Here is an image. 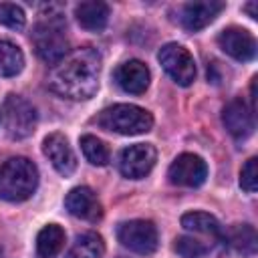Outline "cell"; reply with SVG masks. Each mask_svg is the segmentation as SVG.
I'll use <instances>...</instances> for the list:
<instances>
[{
    "label": "cell",
    "instance_id": "obj_1",
    "mask_svg": "<svg viewBox=\"0 0 258 258\" xmlns=\"http://www.w3.org/2000/svg\"><path fill=\"white\" fill-rule=\"evenodd\" d=\"M101 75V54L91 48H75L69 50L56 64L48 71V89L64 99L85 101L97 93Z\"/></svg>",
    "mask_w": 258,
    "mask_h": 258
},
{
    "label": "cell",
    "instance_id": "obj_2",
    "mask_svg": "<svg viewBox=\"0 0 258 258\" xmlns=\"http://www.w3.org/2000/svg\"><path fill=\"white\" fill-rule=\"evenodd\" d=\"M38 185V169L26 157H10L0 167V198L6 202L28 200Z\"/></svg>",
    "mask_w": 258,
    "mask_h": 258
},
{
    "label": "cell",
    "instance_id": "obj_3",
    "mask_svg": "<svg viewBox=\"0 0 258 258\" xmlns=\"http://www.w3.org/2000/svg\"><path fill=\"white\" fill-rule=\"evenodd\" d=\"M67 24L62 20V14L48 12L32 32V44L36 54L48 62L56 64L62 56L69 54V38H67Z\"/></svg>",
    "mask_w": 258,
    "mask_h": 258
},
{
    "label": "cell",
    "instance_id": "obj_4",
    "mask_svg": "<svg viewBox=\"0 0 258 258\" xmlns=\"http://www.w3.org/2000/svg\"><path fill=\"white\" fill-rule=\"evenodd\" d=\"M99 127L119 133V135H141L151 131L153 127V117L149 111L137 105L129 103H119L103 109L97 117Z\"/></svg>",
    "mask_w": 258,
    "mask_h": 258
},
{
    "label": "cell",
    "instance_id": "obj_5",
    "mask_svg": "<svg viewBox=\"0 0 258 258\" xmlns=\"http://www.w3.org/2000/svg\"><path fill=\"white\" fill-rule=\"evenodd\" d=\"M159 64L163 71L181 87H187L196 79V62L189 50L177 42H167L165 46L159 48L157 52Z\"/></svg>",
    "mask_w": 258,
    "mask_h": 258
},
{
    "label": "cell",
    "instance_id": "obj_6",
    "mask_svg": "<svg viewBox=\"0 0 258 258\" xmlns=\"http://www.w3.org/2000/svg\"><path fill=\"white\" fill-rule=\"evenodd\" d=\"M4 127L12 139H24L32 135L36 127L34 107L18 95H8L4 101Z\"/></svg>",
    "mask_w": 258,
    "mask_h": 258
},
{
    "label": "cell",
    "instance_id": "obj_7",
    "mask_svg": "<svg viewBox=\"0 0 258 258\" xmlns=\"http://www.w3.org/2000/svg\"><path fill=\"white\" fill-rule=\"evenodd\" d=\"M119 242L137 254H151L157 248L159 234L153 222L149 220H129L119 224L117 228Z\"/></svg>",
    "mask_w": 258,
    "mask_h": 258
},
{
    "label": "cell",
    "instance_id": "obj_8",
    "mask_svg": "<svg viewBox=\"0 0 258 258\" xmlns=\"http://www.w3.org/2000/svg\"><path fill=\"white\" fill-rule=\"evenodd\" d=\"M157 161V151L151 143H135L121 151L119 155V171L129 179L145 177Z\"/></svg>",
    "mask_w": 258,
    "mask_h": 258
},
{
    "label": "cell",
    "instance_id": "obj_9",
    "mask_svg": "<svg viewBox=\"0 0 258 258\" xmlns=\"http://www.w3.org/2000/svg\"><path fill=\"white\" fill-rule=\"evenodd\" d=\"M167 177L173 185L181 187H198L208 177V165L206 161L196 153H181L173 159V163L167 169Z\"/></svg>",
    "mask_w": 258,
    "mask_h": 258
},
{
    "label": "cell",
    "instance_id": "obj_10",
    "mask_svg": "<svg viewBox=\"0 0 258 258\" xmlns=\"http://www.w3.org/2000/svg\"><path fill=\"white\" fill-rule=\"evenodd\" d=\"M218 44L226 54L242 62L252 60L256 54V38L246 28H240V26L224 28L218 34Z\"/></svg>",
    "mask_w": 258,
    "mask_h": 258
},
{
    "label": "cell",
    "instance_id": "obj_11",
    "mask_svg": "<svg viewBox=\"0 0 258 258\" xmlns=\"http://www.w3.org/2000/svg\"><path fill=\"white\" fill-rule=\"evenodd\" d=\"M64 208L75 218H81L87 222H97L103 216V206H101L97 194L87 185L73 187L64 198Z\"/></svg>",
    "mask_w": 258,
    "mask_h": 258
},
{
    "label": "cell",
    "instance_id": "obj_12",
    "mask_svg": "<svg viewBox=\"0 0 258 258\" xmlns=\"http://www.w3.org/2000/svg\"><path fill=\"white\" fill-rule=\"evenodd\" d=\"M42 151H44V155L48 157V161L52 163V167L60 175L69 177V175L75 173L77 157H75L73 147L69 145V139L62 133H50L42 143Z\"/></svg>",
    "mask_w": 258,
    "mask_h": 258
},
{
    "label": "cell",
    "instance_id": "obj_13",
    "mask_svg": "<svg viewBox=\"0 0 258 258\" xmlns=\"http://www.w3.org/2000/svg\"><path fill=\"white\" fill-rule=\"evenodd\" d=\"M226 8L224 2H216V0H206V2H187L179 8V24L185 30H202L206 28L222 10Z\"/></svg>",
    "mask_w": 258,
    "mask_h": 258
},
{
    "label": "cell",
    "instance_id": "obj_14",
    "mask_svg": "<svg viewBox=\"0 0 258 258\" xmlns=\"http://www.w3.org/2000/svg\"><path fill=\"white\" fill-rule=\"evenodd\" d=\"M149 69L145 62L141 60H127L123 64L117 67L115 71V81L117 85L125 91V93H131V95H141L147 91L149 87Z\"/></svg>",
    "mask_w": 258,
    "mask_h": 258
},
{
    "label": "cell",
    "instance_id": "obj_15",
    "mask_svg": "<svg viewBox=\"0 0 258 258\" xmlns=\"http://www.w3.org/2000/svg\"><path fill=\"white\" fill-rule=\"evenodd\" d=\"M222 121L226 125V129L230 131L232 137L236 139H246L250 137L252 129H254V121H252V113L246 107V103L242 99H234L224 107L222 113Z\"/></svg>",
    "mask_w": 258,
    "mask_h": 258
},
{
    "label": "cell",
    "instance_id": "obj_16",
    "mask_svg": "<svg viewBox=\"0 0 258 258\" xmlns=\"http://www.w3.org/2000/svg\"><path fill=\"white\" fill-rule=\"evenodd\" d=\"M75 16L79 20V24L85 30L91 32H99L107 26L109 20V6L105 2L99 0H89V2H81L75 8Z\"/></svg>",
    "mask_w": 258,
    "mask_h": 258
},
{
    "label": "cell",
    "instance_id": "obj_17",
    "mask_svg": "<svg viewBox=\"0 0 258 258\" xmlns=\"http://www.w3.org/2000/svg\"><path fill=\"white\" fill-rule=\"evenodd\" d=\"M222 240H226L228 246H232L236 252L244 256H254L256 254V230L250 224H234L226 234H222Z\"/></svg>",
    "mask_w": 258,
    "mask_h": 258
},
{
    "label": "cell",
    "instance_id": "obj_18",
    "mask_svg": "<svg viewBox=\"0 0 258 258\" xmlns=\"http://www.w3.org/2000/svg\"><path fill=\"white\" fill-rule=\"evenodd\" d=\"M181 226L183 230L191 232V234H204L210 236L214 240H222V226L220 222L206 214V212H187L181 216Z\"/></svg>",
    "mask_w": 258,
    "mask_h": 258
},
{
    "label": "cell",
    "instance_id": "obj_19",
    "mask_svg": "<svg viewBox=\"0 0 258 258\" xmlns=\"http://www.w3.org/2000/svg\"><path fill=\"white\" fill-rule=\"evenodd\" d=\"M64 246V230L56 224L44 226L36 236V256L54 258Z\"/></svg>",
    "mask_w": 258,
    "mask_h": 258
},
{
    "label": "cell",
    "instance_id": "obj_20",
    "mask_svg": "<svg viewBox=\"0 0 258 258\" xmlns=\"http://www.w3.org/2000/svg\"><path fill=\"white\" fill-rule=\"evenodd\" d=\"M105 254V242L99 234L87 232L77 238V242L71 246L64 258H103Z\"/></svg>",
    "mask_w": 258,
    "mask_h": 258
},
{
    "label": "cell",
    "instance_id": "obj_21",
    "mask_svg": "<svg viewBox=\"0 0 258 258\" xmlns=\"http://www.w3.org/2000/svg\"><path fill=\"white\" fill-rule=\"evenodd\" d=\"M24 67V54L22 50L10 42L0 38V75L2 77H14Z\"/></svg>",
    "mask_w": 258,
    "mask_h": 258
},
{
    "label": "cell",
    "instance_id": "obj_22",
    "mask_svg": "<svg viewBox=\"0 0 258 258\" xmlns=\"http://www.w3.org/2000/svg\"><path fill=\"white\" fill-rule=\"evenodd\" d=\"M81 149H83V155L89 163H93V165H107L109 163V157H111L109 147L99 137L83 135L81 137Z\"/></svg>",
    "mask_w": 258,
    "mask_h": 258
},
{
    "label": "cell",
    "instance_id": "obj_23",
    "mask_svg": "<svg viewBox=\"0 0 258 258\" xmlns=\"http://www.w3.org/2000/svg\"><path fill=\"white\" fill-rule=\"evenodd\" d=\"M173 250L181 256V258H202L210 252V246L194 236H179L175 238Z\"/></svg>",
    "mask_w": 258,
    "mask_h": 258
},
{
    "label": "cell",
    "instance_id": "obj_24",
    "mask_svg": "<svg viewBox=\"0 0 258 258\" xmlns=\"http://www.w3.org/2000/svg\"><path fill=\"white\" fill-rule=\"evenodd\" d=\"M0 24L2 26H8L12 30H20L24 28L26 24V16H24V10L16 4H10V2H2L0 4Z\"/></svg>",
    "mask_w": 258,
    "mask_h": 258
},
{
    "label": "cell",
    "instance_id": "obj_25",
    "mask_svg": "<svg viewBox=\"0 0 258 258\" xmlns=\"http://www.w3.org/2000/svg\"><path fill=\"white\" fill-rule=\"evenodd\" d=\"M240 185L248 194L256 191V187H258V159L256 157H250L244 163V167L240 171Z\"/></svg>",
    "mask_w": 258,
    "mask_h": 258
},
{
    "label": "cell",
    "instance_id": "obj_26",
    "mask_svg": "<svg viewBox=\"0 0 258 258\" xmlns=\"http://www.w3.org/2000/svg\"><path fill=\"white\" fill-rule=\"evenodd\" d=\"M244 10L250 14V18H256V16H258V12H256V2H250V4H246V6H244Z\"/></svg>",
    "mask_w": 258,
    "mask_h": 258
}]
</instances>
